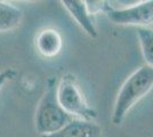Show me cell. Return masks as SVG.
Listing matches in <instances>:
<instances>
[{
  "instance_id": "ba28073f",
  "label": "cell",
  "mask_w": 153,
  "mask_h": 137,
  "mask_svg": "<svg viewBox=\"0 0 153 137\" xmlns=\"http://www.w3.org/2000/svg\"><path fill=\"white\" fill-rule=\"evenodd\" d=\"M23 20V12L13 4L0 1V32L16 29Z\"/></svg>"
},
{
  "instance_id": "5b68a950",
  "label": "cell",
  "mask_w": 153,
  "mask_h": 137,
  "mask_svg": "<svg viewBox=\"0 0 153 137\" xmlns=\"http://www.w3.org/2000/svg\"><path fill=\"white\" fill-rule=\"evenodd\" d=\"M62 5L70 13V15L76 21L83 31L91 38H97L98 32L91 17V12L88 9L86 1L82 0H63Z\"/></svg>"
},
{
  "instance_id": "8992f818",
  "label": "cell",
  "mask_w": 153,
  "mask_h": 137,
  "mask_svg": "<svg viewBox=\"0 0 153 137\" xmlns=\"http://www.w3.org/2000/svg\"><path fill=\"white\" fill-rule=\"evenodd\" d=\"M42 137H102V128L94 121L73 119L62 129Z\"/></svg>"
},
{
  "instance_id": "30bf717a",
  "label": "cell",
  "mask_w": 153,
  "mask_h": 137,
  "mask_svg": "<svg viewBox=\"0 0 153 137\" xmlns=\"http://www.w3.org/2000/svg\"><path fill=\"white\" fill-rule=\"evenodd\" d=\"M15 76H16V72L14 69H6V70L0 72V90L9 80H13Z\"/></svg>"
},
{
  "instance_id": "6da1fadb",
  "label": "cell",
  "mask_w": 153,
  "mask_h": 137,
  "mask_svg": "<svg viewBox=\"0 0 153 137\" xmlns=\"http://www.w3.org/2000/svg\"><path fill=\"white\" fill-rule=\"evenodd\" d=\"M152 88L153 67L145 64L130 74L121 86L113 106L112 122L117 126L121 124L130 109L146 96Z\"/></svg>"
},
{
  "instance_id": "52a82bcc",
  "label": "cell",
  "mask_w": 153,
  "mask_h": 137,
  "mask_svg": "<svg viewBox=\"0 0 153 137\" xmlns=\"http://www.w3.org/2000/svg\"><path fill=\"white\" fill-rule=\"evenodd\" d=\"M38 52L45 57H54L59 54L63 40L58 31L54 29H46L38 34L36 39Z\"/></svg>"
},
{
  "instance_id": "7a4b0ae2",
  "label": "cell",
  "mask_w": 153,
  "mask_h": 137,
  "mask_svg": "<svg viewBox=\"0 0 153 137\" xmlns=\"http://www.w3.org/2000/svg\"><path fill=\"white\" fill-rule=\"evenodd\" d=\"M57 86L56 77H51L47 80L46 90L36 110V129L42 136L56 133L76 119L68 114L59 104L57 99Z\"/></svg>"
},
{
  "instance_id": "9c48e42d",
  "label": "cell",
  "mask_w": 153,
  "mask_h": 137,
  "mask_svg": "<svg viewBox=\"0 0 153 137\" xmlns=\"http://www.w3.org/2000/svg\"><path fill=\"white\" fill-rule=\"evenodd\" d=\"M137 37L140 40V49L146 65L153 67V27H137Z\"/></svg>"
},
{
  "instance_id": "8fae6325",
  "label": "cell",
  "mask_w": 153,
  "mask_h": 137,
  "mask_svg": "<svg viewBox=\"0 0 153 137\" xmlns=\"http://www.w3.org/2000/svg\"><path fill=\"white\" fill-rule=\"evenodd\" d=\"M151 27H153V24H152V26H151Z\"/></svg>"
},
{
  "instance_id": "277c9868",
  "label": "cell",
  "mask_w": 153,
  "mask_h": 137,
  "mask_svg": "<svg viewBox=\"0 0 153 137\" xmlns=\"http://www.w3.org/2000/svg\"><path fill=\"white\" fill-rule=\"evenodd\" d=\"M108 20L120 25H136L137 27L153 24V0L143 1L126 8H113L104 5Z\"/></svg>"
},
{
  "instance_id": "3957f363",
  "label": "cell",
  "mask_w": 153,
  "mask_h": 137,
  "mask_svg": "<svg viewBox=\"0 0 153 137\" xmlns=\"http://www.w3.org/2000/svg\"><path fill=\"white\" fill-rule=\"evenodd\" d=\"M57 99L64 111L76 119L93 121L97 116L95 110L88 105L76 78L71 74L63 77L58 82Z\"/></svg>"
}]
</instances>
